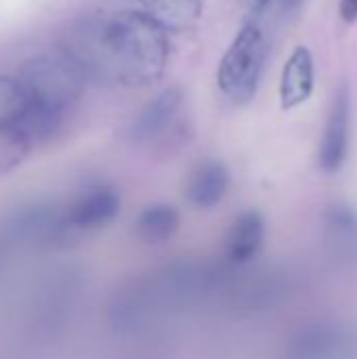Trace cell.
I'll return each mask as SVG.
<instances>
[{"mask_svg": "<svg viewBox=\"0 0 357 359\" xmlns=\"http://www.w3.org/2000/svg\"><path fill=\"white\" fill-rule=\"evenodd\" d=\"M34 149L27 135L17 124L0 126V175L15 170Z\"/></svg>", "mask_w": 357, "mask_h": 359, "instance_id": "7c38bea8", "label": "cell"}, {"mask_svg": "<svg viewBox=\"0 0 357 359\" xmlns=\"http://www.w3.org/2000/svg\"><path fill=\"white\" fill-rule=\"evenodd\" d=\"M341 17L347 23L357 21V0H341Z\"/></svg>", "mask_w": 357, "mask_h": 359, "instance_id": "5bb4252c", "label": "cell"}, {"mask_svg": "<svg viewBox=\"0 0 357 359\" xmlns=\"http://www.w3.org/2000/svg\"><path fill=\"white\" fill-rule=\"evenodd\" d=\"M139 4L166 32L189 29L202 13V0H139Z\"/></svg>", "mask_w": 357, "mask_h": 359, "instance_id": "30bf717a", "label": "cell"}, {"mask_svg": "<svg viewBox=\"0 0 357 359\" xmlns=\"http://www.w3.org/2000/svg\"><path fill=\"white\" fill-rule=\"evenodd\" d=\"M179 215L173 206L156 204L145 208L137 219V236L145 244H164L179 231Z\"/></svg>", "mask_w": 357, "mask_h": 359, "instance_id": "8fae6325", "label": "cell"}, {"mask_svg": "<svg viewBox=\"0 0 357 359\" xmlns=\"http://www.w3.org/2000/svg\"><path fill=\"white\" fill-rule=\"evenodd\" d=\"M229 187V172L217 160H206L187 179L185 196L198 208H213L217 206Z\"/></svg>", "mask_w": 357, "mask_h": 359, "instance_id": "52a82bcc", "label": "cell"}, {"mask_svg": "<svg viewBox=\"0 0 357 359\" xmlns=\"http://www.w3.org/2000/svg\"><path fill=\"white\" fill-rule=\"evenodd\" d=\"M316 88V65L314 55L307 46H297L282 72L280 82V103L284 109L303 105Z\"/></svg>", "mask_w": 357, "mask_h": 359, "instance_id": "5b68a950", "label": "cell"}, {"mask_svg": "<svg viewBox=\"0 0 357 359\" xmlns=\"http://www.w3.org/2000/svg\"><path fill=\"white\" fill-rule=\"evenodd\" d=\"M25 109V93L17 78L0 76V126L15 124Z\"/></svg>", "mask_w": 357, "mask_h": 359, "instance_id": "4fadbf2b", "label": "cell"}, {"mask_svg": "<svg viewBox=\"0 0 357 359\" xmlns=\"http://www.w3.org/2000/svg\"><path fill=\"white\" fill-rule=\"evenodd\" d=\"M263 61L265 38L261 29L257 25H244L219 63L217 82L221 93L236 103L250 101L259 86Z\"/></svg>", "mask_w": 357, "mask_h": 359, "instance_id": "3957f363", "label": "cell"}, {"mask_svg": "<svg viewBox=\"0 0 357 359\" xmlns=\"http://www.w3.org/2000/svg\"><path fill=\"white\" fill-rule=\"evenodd\" d=\"M120 212V198L112 187L97 185L82 191L65 212L72 233L97 231L112 223Z\"/></svg>", "mask_w": 357, "mask_h": 359, "instance_id": "277c9868", "label": "cell"}, {"mask_svg": "<svg viewBox=\"0 0 357 359\" xmlns=\"http://www.w3.org/2000/svg\"><path fill=\"white\" fill-rule=\"evenodd\" d=\"M303 4V0H282V8L284 11H297Z\"/></svg>", "mask_w": 357, "mask_h": 359, "instance_id": "2e32d148", "label": "cell"}, {"mask_svg": "<svg viewBox=\"0 0 357 359\" xmlns=\"http://www.w3.org/2000/svg\"><path fill=\"white\" fill-rule=\"evenodd\" d=\"M347 147H349V99L345 93H339L328 114V122L322 137V147H320L322 168L326 172H337L347 158Z\"/></svg>", "mask_w": 357, "mask_h": 359, "instance_id": "8992f818", "label": "cell"}, {"mask_svg": "<svg viewBox=\"0 0 357 359\" xmlns=\"http://www.w3.org/2000/svg\"><path fill=\"white\" fill-rule=\"evenodd\" d=\"M269 2H271V0H242L244 8H246L250 15H259L261 11H265Z\"/></svg>", "mask_w": 357, "mask_h": 359, "instance_id": "9a60e30c", "label": "cell"}, {"mask_svg": "<svg viewBox=\"0 0 357 359\" xmlns=\"http://www.w3.org/2000/svg\"><path fill=\"white\" fill-rule=\"evenodd\" d=\"M17 80L25 93V107L61 124L69 107L82 95L86 82L63 53L27 59L21 65Z\"/></svg>", "mask_w": 357, "mask_h": 359, "instance_id": "7a4b0ae2", "label": "cell"}, {"mask_svg": "<svg viewBox=\"0 0 357 359\" xmlns=\"http://www.w3.org/2000/svg\"><path fill=\"white\" fill-rule=\"evenodd\" d=\"M181 101H183V95H181V88L177 86H170L164 93H160L133 122V128H130L133 137L139 141L158 137L173 122L175 114L181 107Z\"/></svg>", "mask_w": 357, "mask_h": 359, "instance_id": "ba28073f", "label": "cell"}, {"mask_svg": "<svg viewBox=\"0 0 357 359\" xmlns=\"http://www.w3.org/2000/svg\"><path fill=\"white\" fill-rule=\"evenodd\" d=\"M265 240V221L259 212L248 210L242 212L227 236V255L236 263L250 261L263 246Z\"/></svg>", "mask_w": 357, "mask_h": 359, "instance_id": "9c48e42d", "label": "cell"}, {"mask_svg": "<svg viewBox=\"0 0 357 359\" xmlns=\"http://www.w3.org/2000/svg\"><path fill=\"white\" fill-rule=\"evenodd\" d=\"M61 46L84 80L120 86L158 82L170 53L168 32L143 11L78 19L63 34Z\"/></svg>", "mask_w": 357, "mask_h": 359, "instance_id": "6da1fadb", "label": "cell"}]
</instances>
